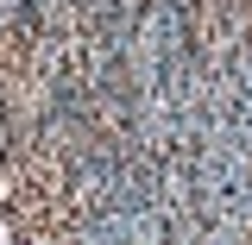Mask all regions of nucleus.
<instances>
[{
    "instance_id": "f257e3e1",
    "label": "nucleus",
    "mask_w": 252,
    "mask_h": 245,
    "mask_svg": "<svg viewBox=\"0 0 252 245\" xmlns=\"http://www.w3.org/2000/svg\"><path fill=\"white\" fill-rule=\"evenodd\" d=\"M13 157V126H6V113H0V163Z\"/></svg>"
}]
</instances>
